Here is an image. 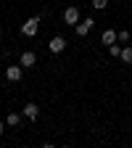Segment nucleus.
Here are the masks:
<instances>
[{
    "label": "nucleus",
    "mask_w": 132,
    "mask_h": 148,
    "mask_svg": "<svg viewBox=\"0 0 132 148\" xmlns=\"http://www.w3.org/2000/svg\"><path fill=\"white\" fill-rule=\"evenodd\" d=\"M37 29H40V16H32V18H27V21L21 24V34L24 37H34Z\"/></svg>",
    "instance_id": "f257e3e1"
},
{
    "label": "nucleus",
    "mask_w": 132,
    "mask_h": 148,
    "mask_svg": "<svg viewBox=\"0 0 132 148\" xmlns=\"http://www.w3.org/2000/svg\"><path fill=\"white\" fill-rule=\"evenodd\" d=\"M64 24H69V27L79 24V8H77V5H69V8L64 11Z\"/></svg>",
    "instance_id": "f03ea898"
},
{
    "label": "nucleus",
    "mask_w": 132,
    "mask_h": 148,
    "mask_svg": "<svg viewBox=\"0 0 132 148\" xmlns=\"http://www.w3.org/2000/svg\"><path fill=\"white\" fill-rule=\"evenodd\" d=\"M21 77H24V66H21V64H18V66H8V69H5V79H8V82H18Z\"/></svg>",
    "instance_id": "7ed1b4c3"
},
{
    "label": "nucleus",
    "mask_w": 132,
    "mask_h": 148,
    "mask_svg": "<svg viewBox=\"0 0 132 148\" xmlns=\"http://www.w3.org/2000/svg\"><path fill=\"white\" fill-rule=\"evenodd\" d=\"M64 48H66V40H64L61 34L50 37V42H48V50H50V53H64Z\"/></svg>",
    "instance_id": "20e7f679"
},
{
    "label": "nucleus",
    "mask_w": 132,
    "mask_h": 148,
    "mask_svg": "<svg viewBox=\"0 0 132 148\" xmlns=\"http://www.w3.org/2000/svg\"><path fill=\"white\" fill-rule=\"evenodd\" d=\"M92 24H95L92 18H79V24H74V32H77L79 37H85V34L92 29Z\"/></svg>",
    "instance_id": "39448f33"
},
{
    "label": "nucleus",
    "mask_w": 132,
    "mask_h": 148,
    "mask_svg": "<svg viewBox=\"0 0 132 148\" xmlns=\"http://www.w3.org/2000/svg\"><path fill=\"white\" fill-rule=\"evenodd\" d=\"M18 64H21L24 69H32V66L37 64V56H34V50H24V53H21V58H18Z\"/></svg>",
    "instance_id": "423d86ee"
},
{
    "label": "nucleus",
    "mask_w": 132,
    "mask_h": 148,
    "mask_svg": "<svg viewBox=\"0 0 132 148\" xmlns=\"http://www.w3.org/2000/svg\"><path fill=\"white\" fill-rule=\"evenodd\" d=\"M21 114H24V116H27L29 122H34L37 116H40V108H37L34 103H27V106H24V111H21Z\"/></svg>",
    "instance_id": "0eeeda50"
},
{
    "label": "nucleus",
    "mask_w": 132,
    "mask_h": 148,
    "mask_svg": "<svg viewBox=\"0 0 132 148\" xmlns=\"http://www.w3.org/2000/svg\"><path fill=\"white\" fill-rule=\"evenodd\" d=\"M116 37H119V34H116L114 29H106V32L101 34V42H103V45H114V42H116Z\"/></svg>",
    "instance_id": "6e6552de"
},
{
    "label": "nucleus",
    "mask_w": 132,
    "mask_h": 148,
    "mask_svg": "<svg viewBox=\"0 0 132 148\" xmlns=\"http://www.w3.org/2000/svg\"><path fill=\"white\" fill-rule=\"evenodd\" d=\"M21 116H24V114H13V111H11V114L5 116V124H8V127H18V122H21Z\"/></svg>",
    "instance_id": "1a4fd4ad"
},
{
    "label": "nucleus",
    "mask_w": 132,
    "mask_h": 148,
    "mask_svg": "<svg viewBox=\"0 0 132 148\" xmlns=\"http://www.w3.org/2000/svg\"><path fill=\"white\" fill-rule=\"evenodd\" d=\"M119 58L124 61V64H132V45H127V48H122V56Z\"/></svg>",
    "instance_id": "9d476101"
},
{
    "label": "nucleus",
    "mask_w": 132,
    "mask_h": 148,
    "mask_svg": "<svg viewBox=\"0 0 132 148\" xmlns=\"http://www.w3.org/2000/svg\"><path fill=\"white\" fill-rule=\"evenodd\" d=\"M92 8H95V11H103L106 5H108V0H92V3H90Z\"/></svg>",
    "instance_id": "9b49d317"
},
{
    "label": "nucleus",
    "mask_w": 132,
    "mask_h": 148,
    "mask_svg": "<svg viewBox=\"0 0 132 148\" xmlns=\"http://www.w3.org/2000/svg\"><path fill=\"white\" fill-rule=\"evenodd\" d=\"M108 53L114 56V58H119V56H122V48H119V45L114 42V45H108Z\"/></svg>",
    "instance_id": "f8f14e48"
},
{
    "label": "nucleus",
    "mask_w": 132,
    "mask_h": 148,
    "mask_svg": "<svg viewBox=\"0 0 132 148\" xmlns=\"http://www.w3.org/2000/svg\"><path fill=\"white\" fill-rule=\"evenodd\" d=\"M119 40H122V42H127V40H129V32H127V29H122V32H119Z\"/></svg>",
    "instance_id": "ddd939ff"
},
{
    "label": "nucleus",
    "mask_w": 132,
    "mask_h": 148,
    "mask_svg": "<svg viewBox=\"0 0 132 148\" xmlns=\"http://www.w3.org/2000/svg\"><path fill=\"white\" fill-rule=\"evenodd\" d=\"M3 132H5V124H3V122H0V135H3Z\"/></svg>",
    "instance_id": "4468645a"
},
{
    "label": "nucleus",
    "mask_w": 132,
    "mask_h": 148,
    "mask_svg": "<svg viewBox=\"0 0 132 148\" xmlns=\"http://www.w3.org/2000/svg\"><path fill=\"white\" fill-rule=\"evenodd\" d=\"M0 34H3V27H0Z\"/></svg>",
    "instance_id": "2eb2a0df"
}]
</instances>
